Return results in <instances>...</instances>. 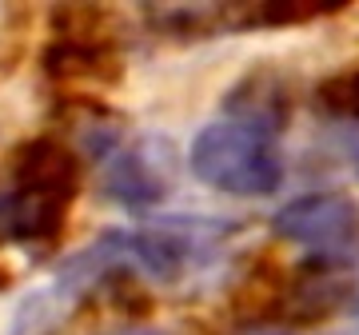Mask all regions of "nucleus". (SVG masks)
<instances>
[{
  "mask_svg": "<svg viewBox=\"0 0 359 335\" xmlns=\"http://www.w3.org/2000/svg\"><path fill=\"white\" fill-rule=\"evenodd\" d=\"M13 184L0 192V240L40 252L60 240L80 192V156L60 136H36L13 152Z\"/></svg>",
  "mask_w": 359,
  "mask_h": 335,
  "instance_id": "obj_1",
  "label": "nucleus"
},
{
  "mask_svg": "<svg viewBox=\"0 0 359 335\" xmlns=\"http://www.w3.org/2000/svg\"><path fill=\"white\" fill-rule=\"evenodd\" d=\"M188 168L204 188L240 200H264L283 184V156L276 136L236 120H216L200 128L188 152Z\"/></svg>",
  "mask_w": 359,
  "mask_h": 335,
  "instance_id": "obj_2",
  "label": "nucleus"
},
{
  "mask_svg": "<svg viewBox=\"0 0 359 335\" xmlns=\"http://www.w3.org/2000/svg\"><path fill=\"white\" fill-rule=\"evenodd\" d=\"M231 224L204 216H168L160 224L120 232L124 259L132 275H148L156 284H180L192 280L196 271L216 264V256L228 247Z\"/></svg>",
  "mask_w": 359,
  "mask_h": 335,
  "instance_id": "obj_3",
  "label": "nucleus"
},
{
  "mask_svg": "<svg viewBox=\"0 0 359 335\" xmlns=\"http://www.w3.org/2000/svg\"><path fill=\"white\" fill-rule=\"evenodd\" d=\"M271 232L295 244L311 268L335 271L359 264V204L339 192H311L271 216Z\"/></svg>",
  "mask_w": 359,
  "mask_h": 335,
  "instance_id": "obj_4",
  "label": "nucleus"
},
{
  "mask_svg": "<svg viewBox=\"0 0 359 335\" xmlns=\"http://www.w3.org/2000/svg\"><path fill=\"white\" fill-rule=\"evenodd\" d=\"M176 184V156L168 140H132L116 144L104 168V192L124 207L160 204Z\"/></svg>",
  "mask_w": 359,
  "mask_h": 335,
  "instance_id": "obj_5",
  "label": "nucleus"
},
{
  "mask_svg": "<svg viewBox=\"0 0 359 335\" xmlns=\"http://www.w3.org/2000/svg\"><path fill=\"white\" fill-rule=\"evenodd\" d=\"M224 120L280 136L292 124V84L276 68H248L224 96Z\"/></svg>",
  "mask_w": 359,
  "mask_h": 335,
  "instance_id": "obj_6",
  "label": "nucleus"
},
{
  "mask_svg": "<svg viewBox=\"0 0 359 335\" xmlns=\"http://www.w3.org/2000/svg\"><path fill=\"white\" fill-rule=\"evenodd\" d=\"M347 0H256V4H216L224 32H252V28H292L339 13Z\"/></svg>",
  "mask_w": 359,
  "mask_h": 335,
  "instance_id": "obj_7",
  "label": "nucleus"
},
{
  "mask_svg": "<svg viewBox=\"0 0 359 335\" xmlns=\"http://www.w3.org/2000/svg\"><path fill=\"white\" fill-rule=\"evenodd\" d=\"M316 108L335 120H359V64L323 76L316 84Z\"/></svg>",
  "mask_w": 359,
  "mask_h": 335,
  "instance_id": "obj_8",
  "label": "nucleus"
},
{
  "mask_svg": "<svg viewBox=\"0 0 359 335\" xmlns=\"http://www.w3.org/2000/svg\"><path fill=\"white\" fill-rule=\"evenodd\" d=\"M104 335H176V331H164V327H140V323H128V327H116V331H104Z\"/></svg>",
  "mask_w": 359,
  "mask_h": 335,
  "instance_id": "obj_9",
  "label": "nucleus"
}]
</instances>
